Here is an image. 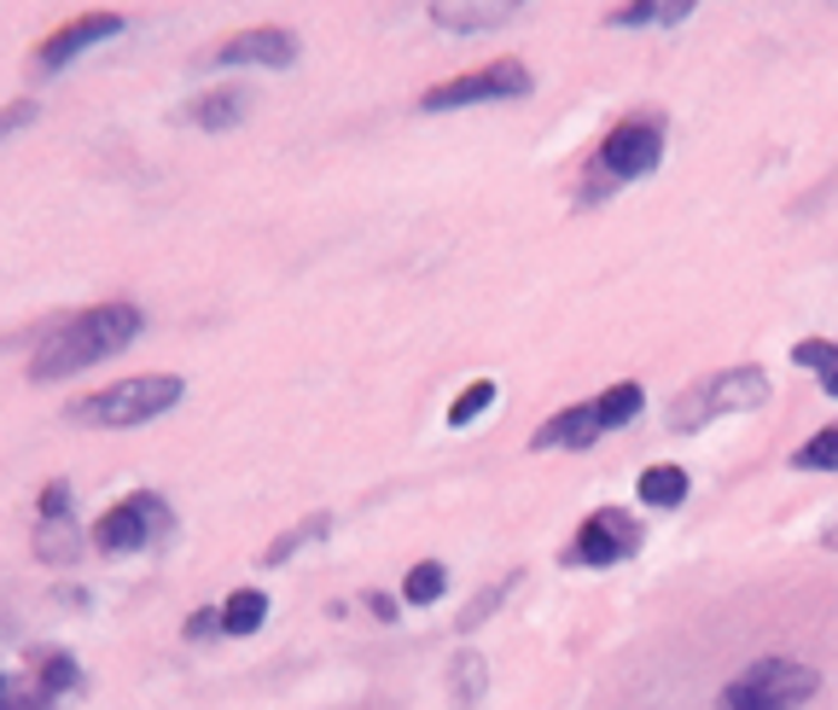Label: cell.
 I'll list each match as a JSON object with an SVG mask.
<instances>
[{
    "instance_id": "obj_1",
    "label": "cell",
    "mask_w": 838,
    "mask_h": 710,
    "mask_svg": "<svg viewBox=\"0 0 838 710\" xmlns=\"http://www.w3.org/2000/svg\"><path fill=\"white\" fill-rule=\"evenodd\" d=\"M140 326H146V315L135 309V303H99V309L70 315L30 355V378H36V385H53V378H70V373H82V367L111 362V355H122L140 338Z\"/></svg>"
},
{
    "instance_id": "obj_2",
    "label": "cell",
    "mask_w": 838,
    "mask_h": 710,
    "mask_svg": "<svg viewBox=\"0 0 838 710\" xmlns=\"http://www.w3.org/2000/svg\"><path fill=\"white\" fill-rule=\"evenodd\" d=\"M181 396H187V378L140 373V378H117V385L93 391L82 402H70V420L76 425H99V431H129V425H146V420L169 414Z\"/></svg>"
},
{
    "instance_id": "obj_3",
    "label": "cell",
    "mask_w": 838,
    "mask_h": 710,
    "mask_svg": "<svg viewBox=\"0 0 838 710\" xmlns=\"http://www.w3.org/2000/svg\"><path fill=\"white\" fill-rule=\"evenodd\" d=\"M821 693V676L792 658H757L717 693V710H804Z\"/></svg>"
},
{
    "instance_id": "obj_4",
    "label": "cell",
    "mask_w": 838,
    "mask_h": 710,
    "mask_svg": "<svg viewBox=\"0 0 838 710\" xmlns=\"http://www.w3.org/2000/svg\"><path fill=\"white\" fill-rule=\"evenodd\" d=\"M763 402H769V373L763 367H722V373H710L704 385L676 396L670 431H699V425L722 420V414H751V408H763Z\"/></svg>"
},
{
    "instance_id": "obj_5",
    "label": "cell",
    "mask_w": 838,
    "mask_h": 710,
    "mask_svg": "<svg viewBox=\"0 0 838 710\" xmlns=\"http://www.w3.org/2000/svg\"><path fill=\"white\" fill-rule=\"evenodd\" d=\"M169 530H175L169 501L151 495V490H135V495H122L111 513L93 524V542H99V553H135V548L164 542Z\"/></svg>"
},
{
    "instance_id": "obj_6",
    "label": "cell",
    "mask_w": 838,
    "mask_h": 710,
    "mask_svg": "<svg viewBox=\"0 0 838 710\" xmlns=\"http://www.w3.org/2000/svg\"><path fill=\"white\" fill-rule=\"evenodd\" d=\"M530 88H536V76H530L519 59H495V65H484V70H466V76H454V82L431 88V93L420 99V106H425V111L490 106V99H524Z\"/></svg>"
},
{
    "instance_id": "obj_7",
    "label": "cell",
    "mask_w": 838,
    "mask_h": 710,
    "mask_svg": "<svg viewBox=\"0 0 838 710\" xmlns=\"http://www.w3.org/2000/svg\"><path fill=\"white\" fill-rule=\"evenodd\" d=\"M641 536H647V530L634 524L623 506H600V513L582 519L576 542L559 553V560H565V565H623V560L641 553Z\"/></svg>"
},
{
    "instance_id": "obj_8",
    "label": "cell",
    "mask_w": 838,
    "mask_h": 710,
    "mask_svg": "<svg viewBox=\"0 0 838 710\" xmlns=\"http://www.w3.org/2000/svg\"><path fill=\"white\" fill-rule=\"evenodd\" d=\"M658 164H664V122H618L612 135L600 140L594 151V169L605 175V181H641V175H652Z\"/></svg>"
},
{
    "instance_id": "obj_9",
    "label": "cell",
    "mask_w": 838,
    "mask_h": 710,
    "mask_svg": "<svg viewBox=\"0 0 838 710\" xmlns=\"http://www.w3.org/2000/svg\"><path fill=\"white\" fill-rule=\"evenodd\" d=\"M122 23H129L122 12H82V18H70L65 30H53V36L36 47V70H65L76 53H88V47L122 36Z\"/></svg>"
},
{
    "instance_id": "obj_10",
    "label": "cell",
    "mask_w": 838,
    "mask_h": 710,
    "mask_svg": "<svg viewBox=\"0 0 838 710\" xmlns=\"http://www.w3.org/2000/svg\"><path fill=\"white\" fill-rule=\"evenodd\" d=\"M216 65H268V70H286V65H297V36L292 30H245V36H227L216 53H210Z\"/></svg>"
},
{
    "instance_id": "obj_11",
    "label": "cell",
    "mask_w": 838,
    "mask_h": 710,
    "mask_svg": "<svg viewBox=\"0 0 838 710\" xmlns=\"http://www.w3.org/2000/svg\"><path fill=\"white\" fill-rule=\"evenodd\" d=\"M600 431H605L600 408H594V402H576V408H559L548 425H536L530 448H536V454H548V448H594Z\"/></svg>"
},
{
    "instance_id": "obj_12",
    "label": "cell",
    "mask_w": 838,
    "mask_h": 710,
    "mask_svg": "<svg viewBox=\"0 0 838 710\" xmlns=\"http://www.w3.org/2000/svg\"><path fill=\"white\" fill-rule=\"evenodd\" d=\"M513 18H519L513 0H437V7H431V23H437V30H454V36L501 30V23H513Z\"/></svg>"
},
{
    "instance_id": "obj_13",
    "label": "cell",
    "mask_w": 838,
    "mask_h": 710,
    "mask_svg": "<svg viewBox=\"0 0 838 710\" xmlns=\"http://www.w3.org/2000/svg\"><path fill=\"white\" fill-rule=\"evenodd\" d=\"M245 111H250V93H245V88H216V93H205V99H193L187 122H193V129L221 135V129H234V122H245Z\"/></svg>"
},
{
    "instance_id": "obj_14",
    "label": "cell",
    "mask_w": 838,
    "mask_h": 710,
    "mask_svg": "<svg viewBox=\"0 0 838 710\" xmlns=\"http://www.w3.org/2000/svg\"><path fill=\"white\" fill-rule=\"evenodd\" d=\"M484 688H490L484 658H477V652H454V658H448V704H454V710H477Z\"/></svg>"
},
{
    "instance_id": "obj_15",
    "label": "cell",
    "mask_w": 838,
    "mask_h": 710,
    "mask_svg": "<svg viewBox=\"0 0 838 710\" xmlns=\"http://www.w3.org/2000/svg\"><path fill=\"white\" fill-rule=\"evenodd\" d=\"M641 506H658V513H676L681 501H688V472L681 466H647L641 484H634Z\"/></svg>"
},
{
    "instance_id": "obj_16",
    "label": "cell",
    "mask_w": 838,
    "mask_h": 710,
    "mask_svg": "<svg viewBox=\"0 0 838 710\" xmlns=\"http://www.w3.org/2000/svg\"><path fill=\"white\" fill-rule=\"evenodd\" d=\"M268 623V594L263 589H234L221 600V635H257Z\"/></svg>"
},
{
    "instance_id": "obj_17",
    "label": "cell",
    "mask_w": 838,
    "mask_h": 710,
    "mask_svg": "<svg viewBox=\"0 0 838 710\" xmlns=\"http://www.w3.org/2000/svg\"><path fill=\"white\" fill-rule=\"evenodd\" d=\"M76 553H82V542H76V524H70V519H41V524H36V560L70 565Z\"/></svg>"
},
{
    "instance_id": "obj_18",
    "label": "cell",
    "mask_w": 838,
    "mask_h": 710,
    "mask_svg": "<svg viewBox=\"0 0 838 710\" xmlns=\"http://www.w3.org/2000/svg\"><path fill=\"white\" fill-rule=\"evenodd\" d=\"M792 362L816 373L827 396H838V344L832 338H798L792 344Z\"/></svg>"
},
{
    "instance_id": "obj_19",
    "label": "cell",
    "mask_w": 838,
    "mask_h": 710,
    "mask_svg": "<svg viewBox=\"0 0 838 710\" xmlns=\"http://www.w3.org/2000/svg\"><path fill=\"white\" fill-rule=\"evenodd\" d=\"M36 688L53 693V699H59V693H76V688H82V670H76V658L59 652V647H53V652H36Z\"/></svg>"
},
{
    "instance_id": "obj_20",
    "label": "cell",
    "mask_w": 838,
    "mask_h": 710,
    "mask_svg": "<svg viewBox=\"0 0 838 710\" xmlns=\"http://www.w3.org/2000/svg\"><path fill=\"white\" fill-rule=\"evenodd\" d=\"M519 582H524V571H506V576H495V582H490V589H484V594H477V600L466 605V612H461V618H454V629H461V635H472V629H477V623H490V618L501 612V600H506V594H513V589H519Z\"/></svg>"
},
{
    "instance_id": "obj_21",
    "label": "cell",
    "mask_w": 838,
    "mask_h": 710,
    "mask_svg": "<svg viewBox=\"0 0 838 710\" xmlns=\"http://www.w3.org/2000/svg\"><path fill=\"white\" fill-rule=\"evenodd\" d=\"M681 18H693L688 0H670V7H658V0H641V7L605 12V23H612V30H641V23H681Z\"/></svg>"
},
{
    "instance_id": "obj_22",
    "label": "cell",
    "mask_w": 838,
    "mask_h": 710,
    "mask_svg": "<svg viewBox=\"0 0 838 710\" xmlns=\"http://www.w3.org/2000/svg\"><path fill=\"white\" fill-rule=\"evenodd\" d=\"M326 530H333V513H309V519H303V524H292V530H286V536H279V542H268V553H263V565H286V560H292V553H297V548H309V542H321V536H326Z\"/></svg>"
},
{
    "instance_id": "obj_23",
    "label": "cell",
    "mask_w": 838,
    "mask_h": 710,
    "mask_svg": "<svg viewBox=\"0 0 838 710\" xmlns=\"http://www.w3.org/2000/svg\"><path fill=\"white\" fill-rule=\"evenodd\" d=\"M594 408H600V420H605V431H618V425H629L634 414H641V408H647V391H641V385H634V378H623V385H612V391H600V402H594Z\"/></svg>"
},
{
    "instance_id": "obj_24",
    "label": "cell",
    "mask_w": 838,
    "mask_h": 710,
    "mask_svg": "<svg viewBox=\"0 0 838 710\" xmlns=\"http://www.w3.org/2000/svg\"><path fill=\"white\" fill-rule=\"evenodd\" d=\"M443 589H448L443 560H420L408 576H402V600H408V605H431V600H443Z\"/></svg>"
},
{
    "instance_id": "obj_25",
    "label": "cell",
    "mask_w": 838,
    "mask_h": 710,
    "mask_svg": "<svg viewBox=\"0 0 838 710\" xmlns=\"http://www.w3.org/2000/svg\"><path fill=\"white\" fill-rule=\"evenodd\" d=\"M792 466H798V472H838V425L816 431V437L792 454Z\"/></svg>"
},
{
    "instance_id": "obj_26",
    "label": "cell",
    "mask_w": 838,
    "mask_h": 710,
    "mask_svg": "<svg viewBox=\"0 0 838 710\" xmlns=\"http://www.w3.org/2000/svg\"><path fill=\"white\" fill-rule=\"evenodd\" d=\"M490 402H495V378H472V385H466L461 396H454V408H448V425H454V431H461V425H472L477 414L490 408Z\"/></svg>"
},
{
    "instance_id": "obj_27",
    "label": "cell",
    "mask_w": 838,
    "mask_h": 710,
    "mask_svg": "<svg viewBox=\"0 0 838 710\" xmlns=\"http://www.w3.org/2000/svg\"><path fill=\"white\" fill-rule=\"evenodd\" d=\"M0 710H59L53 693H41L36 681H7V704Z\"/></svg>"
},
{
    "instance_id": "obj_28",
    "label": "cell",
    "mask_w": 838,
    "mask_h": 710,
    "mask_svg": "<svg viewBox=\"0 0 838 710\" xmlns=\"http://www.w3.org/2000/svg\"><path fill=\"white\" fill-rule=\"evenodd\" d=\"M41 519H70V484L53 477V484L41 490Z\"/></svg>"
},
{
    "instance_id": "obj_29",
    "label": "cell",
    "mask_w": 838,
    "mask_h": 710,
    "mask_svg": "<svg viewBox=\"0 0 838 710\" xmlns=\"http://www.w3.org/2000/svg\"><path fill=\"white\" fill-rule=\"evenodd\" d=\"M221 629V612H193L187 618V641H205V635H216Z\"/></svg>"
},
{
    "instance_id": "obj_30",
    "label": "cell",
    "mask_w": 838,
    "mask_h": 710,
    "mask_svg": "<svg viewBox=\"0 0 838 710\" xmlns=\"http://www.w3.org/2000/svg\"><path fill=\"white\" fill-rule=\"evenodd\" d=\"M30 117H36V106H30V99H18V106L7 111V135H12V129H23V122H30Z\"/></svg>"
},
{
    "instance_id": "obj_31",
    "label": "cell",
    "mask_w": 838,
    "mask_h": 710,
    "mask_svg": "<svg viewBox=\"0 0 838 710\" xmlns=\"http://www.w3.org/2000/svg\"><path fill=\"white\" fill-rule=\"evenodd\" d=\"M367 605H373V618H378V623H391V618H396V600H391V594H367Z\"/></svg>"
},
{
    "instance_id": "obj_32",
    "label": "cell",
    "mask_w": 838,
    "mask_h": 710,
    "mask_svg": "<svg viewBox=\"0 0 838 710\" xmlns=\"http://www.w3.org/2000/svg\"><path fill=\"white\" fill-rule=\"evenodd\" d=\"M821 542H827V548H832V553H838V519H832V524H827V530H821Z\"/></svg>"
}]
</instances>
